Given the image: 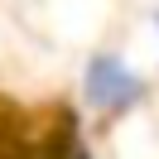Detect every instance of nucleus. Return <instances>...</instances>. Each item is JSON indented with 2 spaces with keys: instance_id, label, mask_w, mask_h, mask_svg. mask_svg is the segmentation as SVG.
<instances>
[{
  "instance_id": "1",
  "label": "nucleus",
  "mask_w": 159,
  "mask_h": 159,
  "mask_svg": "<svg viewBox=\"0 0 159 159\" xmlns=\"http://www.w3.org/2000/svg\"><path fill=\"white\" fill-rule=\"evenodd\" d=\"M82 87H87V101L97 111H130L140 97H145V82H140L120 58H111V53H101V58L87 63Z\"/></svg>"
}]
</instances>
